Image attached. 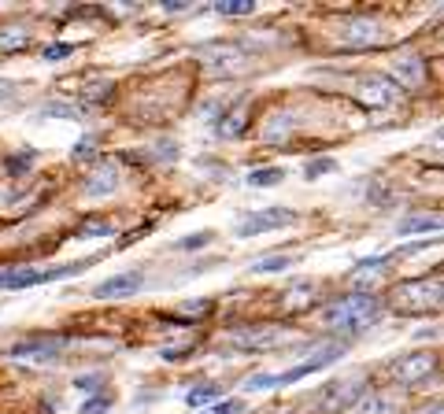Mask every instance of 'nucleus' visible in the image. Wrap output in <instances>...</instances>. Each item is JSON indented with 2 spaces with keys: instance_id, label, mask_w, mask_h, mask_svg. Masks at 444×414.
Masks as SVG:
<instances>
[{
  "instance_id": "nucleus-1",
  "label": "nucleus",
  "mask_w": 444,
  "mask_h": 414,
  "mask_svg": "<svg viewBox=\"0 0 444 414\" xmlns=\"http://www.w3.org/2000/svg\"><path fill=\"white\" fill-rule=\"evenodd\" d=\"M377 318H382V300L370 292L345 296V300H333L326 307V322H330V326H341V329H367Z\"/></svg>"
},
{
  "instance_id": "nucleus-2",
  "label": "nucleus",
  "mask_w": 444,
  "mask_h": 414,
  "mask_svg": "<svg viewBox=\"0 0 444 414\" xmlns=\"http://www.w3.org/2000/svg\"><path fill=\"white\" fill-rule=\"evenodd\" d=\"M393 300L400 310H429L440 304V274L419 278V281H403L393 289Z\"/></svg>"
},
{
  "instance_id": "nucleus-3",
  "label": "nucleus",
  "mask_w": 444,
  "mask_h": 414,
  "mask_svg": "<svg viewBox=\"0 0 444 414\" xmlns=\"http://www.w3.org/2000/svg\"><path fill=\"white\" fill-rule=\"evenodd\" d=\"M82 266H89V259L82 263H67V266H52V270H4L0 274V289H34V285H48V281H60V278H74Z\"/></svg>"
},
{
  "instance_id": "nucleus-4",
  "label": "nucleus",
  "mask_w": 444,
  "mask_h": 414,
  "mask_svg": "<svg viewBox=\"0 0 444 414\" xmlns=\"http://www.w3.org/2000/svg\"><path fill=\"white\" fill-rule=\"evenodd\" d=\"M296 222V211L289 207H267V211H252L248 218L237 222V237H259L267 229H282V226H293Z\"/></svg>"
},
{
  "instance_id": "nucleus-5",
  "label": "nucleus",
  "mask_w": 444,
  "mask_h": 414,
  "mask_svg": "<svg viewBox=\"0 0 444 414\" xmlns=\"http://www.w3.org/2000/svg\"><path fill=\"white\" fill-rule=\"evenodd\" d=\"M433 370H437V355H429V352H415V355H403V359L393 362V373H396V381L403 388L422 385Z\"/></svg>"
},
{
  "instance_id": "nucleus-6",
  "label": "nucleus",
  "mask_w": 444,
  "mask_h": 414,
  "mask_svg": "<svg viewBox=\"0 0 444 414\" xmlns=\"http://www.w3.org/2000/svg\"><path fill=\"white\" fill-rule=\"evenodd\" d=\"M278 344H285L282 326H248L233 333V348H241V352H270Z\"/></svg>"
},
{
  "instance_id": "nucleus-7",
  "label": "nucleus",
  "mask_w": 444,
  "mask_h": 414,
  "mask_svg": "<svg viewBox=\"0 0 444 414\" xmlns=\"http://www.w3.org/2000/svg\"><path fill=\"white\" fill-rule=\"evenodd\" d=\"M345 355V344H337V341H330V344H322L315 355H311L307 362H300V366H293L289 373H274L278 378V385H293V381H300V378H307V373H315V370H326L330 362H337Z\"/></svg>"
},
{
  "instance_id": "nucleus-8",
  "label": "nucleus",
  "mask_w": 444,
  "mask_h": 414,
  "mask_svg": "<svg viewBox=\"0 0 444 414\" xmlns=\"http://www.w3.org/2000/svg\"><path fill=\"white\" fill-rule=\"evenodd\" d=\"M363 385H367V381H363L359 373H356V378H348V381H333V385H326L322 411H345V407H352L363 392H367Z\"/></svg>"
},
{
  "instance_id": "nucleus-9",
  "label": "nucleus",
  "mask_w": 444,
  "mask_h": 414,
  "mask_svg": "<svg viewBox=\"0 0 444 414\" xmlns=\"http://www.w3.org/2000/svg\"><path fill=\"white\" fill-rule=\"evenodd\" d=\"M71 344V336H34L11 348V359H60V352Z\"/></svg>"
},
{
  "instance_id": "nucleus-10",
  "label": "nucleus",
  "mask_w": 444,
  "mask_h": 414,
  "mask_svg": "<svg viewBox=\"0 0 444 414\" xmlns=\"http://www.w3.org/2000/svg\"><path fill=\"white\" fill-rule=\"evenodd\" d=\"M141 285H145V274H141V270H126V274H115L108 281H100L97 289H93V296H97V300H115V296L137 292Z\"/></svg>"
},
{
  "instance_id": "nucleus-11",
  "label": "nucleus",
  "mask_w": 444,
  "mask_h": 414,
  "mask_svg": "<svg viewBox=\"0 0 444 414\" xmlns=\"http://www.w3.org/2000/svg\"><path fill=\"white\" fill-rule=\"evenodd\" d=\"M115 181H119V174H115V166H104V171H97L93 178H89L85 192H89V197H100V192H111V189H115Z\"/></svg>"
},
{
  "instance_id": "nucleus-12",
  "label": "nucleus",
  "mask_w": 444,
  "mask_h": 414,
  "mask_svg": "<svg viewBox=\"0 0 444 414\" xmlns=\"http://www.w3.org/2000/svg\"><path fill=\"white\" fill-rule=\"evenodd\" d=\"M440 229V218L429 215V218H403L396 226V233H437Z\"/></svg>"
},
{
  "instance_id": "nucleus-13",
  "label": "nucleus",
  "mask_w": 444,
  "mask_h": 414,
  "mask_svg": "<svg viewBox=\"0 0 444 414\" xmlns=\"http://www.w3.org/2000/svg\"><path fill=\"white\" fill-rule=\"evenodd\" d=\"M248 181L259 185V189H270V185H278V181H285V171L282 166H259V171L248 174Z\"/></svg>"
},
{
  "instance_id": "nucleus-14",
  "label": "nucleus",
  "mask_w": 444,
  "mask_h": 414,
  "mask_svg": "<svg viewBox=\"0 0 444 414\" xmlns=\"http://www.w3.org/2000/svg\"><path fill=\"white\" fill-rule=\"evenodd\" d=\"M289 266H293L289 255H267L252 263V274H278V270H289Z\"/></svg>"
},
{
  "instance_id": "nucleus-15",
  "label": "nucleus",
  "mask_w": 444,
  "mask_h": 414,
  "mask_svg": "<svg viewBox=\"0 0 444 414\" xmlns=\"http://www.w3.org/2000/svg\"><path fill=\"white\" fill-rule=\"evenodd\" d=\"M215 11H218V15H252L256 4H252V0H218Z\"/></svg>"
},
{
  "instance_id": "nucleus-16",
  "label": "nucleus",
  "mask_w": 444,
  "mask_h": 414,
  "mask_svg": "<svg viewBox=\"0 0 444 414\" xmlns=\"http://www.w3.org/2000/svg\"><path fill=\"white\" fill-rule=\"evenodd\" d=\"M34 159H37V155H34L30 148H26L22 155H8V171H11V174H26V171L34 166Z\"/></svg>"
},
{
  "instance_id": "nucleus-17",
  "label": "nucleus",
  "mask_w": 444,
  "mask_h": 414,
  "mask_svg": "<svg viewBox=\"0 0 444 414\" xmlns=\"http://www.w3.org/2000/svg\"><path fill=\"white\" fill-rule=\"evenodd\" d=\"M108 233H111L108 218H93V222H85L82 229H78V237H108Z\"/></svg>"
},
{
  "instance_id": "nucleus-18",
  "label": "nucleus",
  "mask_w": 444,
  "mask_h": 414,
  "mask_svg": "<svg viewBox=\"0 0 444 414\" xmlns=\"http://www.w3.org/2000/svg\"><path fill=\"white\" fill-rule=\"evenodd\" d=\"M218 392H222V388H215V385H204V388H197V392H189V396H186V404H189V407H204L207 399H215Z\"/></svg>"
},
{
  "instance_id": "nucleus-19",
  "label": "nucleus",
  "mask_w": 444,
  "mask_h": 414,
  "mask_svg": "<svg viewBox=\"0 0 444 414\" xmlns=\"http://www.w3.org/2000/svg\"><path fill=\"white\" fill-rule=\"evenodd\" d=\"M207 241H211V233H207V229H204V233H193V237H186V241H178V248H181V252H193V248H204V244H207Z\"/></svg>"
},
{
  "instance_id": "nucleus-20",
  "label": "nucleus",
  "mask_w": 444,
  "mask_h": 414,
  "mask_svg": "<svg viewBox=\"0 0 444 414\" xmlns=\"http://www.w3.org/2000/svg\"><path fill=\"white\" fill-rule=\"evenodd\" d=\"M108 411H111V396H97L82 407V414H108Z\"/></svg>"
},
{
  "instance_id": "nucleus-21",
  "label": "nucleus",
  "mask_w": 444,
  "mask_h": 414,
  "mask_svg": "<svg viewBox=\"0 0 444 414\" xmlns=\"http://www.w3.org/2000/svg\"><path fill=\"white\" fill-rule=\"evenodd\" d=\"M330 171H333V159H315V163H307V171H304V174H307L311 181H315V178L330 174Z\"/></svg>"
},
{
  "instance_id": "nucleus-22",
  "label": "nucleus",
  "mask_w": 444,
  "mask_h": 414,
  "mask_svg": "<svg viewBox=\"0 0 444 414\" xmlns=\"http://www.w3.org/2000/svg\"><path fill=\"white\" fill-rule=\"evenodd\" d=\"M270 385H278V378H274V373H256V378L244 381V388H270Z\"/></svg>"
},
{
  "instance_id": "nucleus-23",
  "label": "nucleus",
  "mask_w": 444,
  "mask_h": 414,
  "mask_svg": "<svg viewBox=\"0 0 444 414\" xmlns=\"http://www.w3.org/2000/svg\"><path fill=\"white\" fill-rule=\"evenodd\" d=\"M63 56H74V45H48L45 48V59H63Z\"/></svg>"
},
{
  "instance_id": "nucleus-24",
  "label": "nucleus",
  "mask_w": 444,
  "mask_h": 414,
  "mask_svg": "<svg viewBox=\"0 0 444 414\" xmlns=\"http://www.w3.org/2000/svg\"><path fill=\"white\" fill-rule=\"evenodd\" d=\"M211 414H241V399H222L211 407Z\"/></svg>"
},
{
  "instance_id": "nucleus-25",
  "label": "nucleus",
  "mask_w": 444,
  "mask_h": 414,
  "mask_svg": "<svg viewBox=\"0 0 444 414\" xmlns=\"http://www.w3.org/2000/svg\"><path fill=\"white\" fill-rule=\"evenodd\" d=\"M100 385V378H74V388H82V392H93Z\"/></svg>"
}]
</instances>
